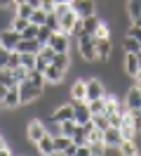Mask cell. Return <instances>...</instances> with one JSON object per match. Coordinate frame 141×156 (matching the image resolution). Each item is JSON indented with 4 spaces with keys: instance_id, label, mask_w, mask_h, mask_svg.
Listing matches in <instances>:
<instances>
[{
    "instance_id": "28",
    "label": "cell",
    "mask_w": 141,
    "mask_h": 156,
    "mask_svg": "<svg viewBox=\"0 0 141 156\" xmlns=\"http://www.w3.org/2000/svg\"><path fill=\"white\" fill-rule=\"evenodd\" d=\"M87 107H89V111H92V116H94V114H103V107H106V95H103V97L92 99V102H87Z\"/></svg>"
},
{
    "instance_id": "40",
    "label": "cell",
    "mask_w": 141,
    "mask_h": 156,
    "mask_svg": "<svg viewBox=\"0 0 141 156\" xmlns=\"http://www.w3.org/2000/svg\"><path fill=\"white\" fill-rule=\"evenodd\" d=\"M0 156H12V151L7 149V142H5V135L0 133Z\"/></svg>"
},
{
    "instance_id": "49",
    "label": "cell",
    "mask_w": 141,
    "mask_h": 156,
    "mask_svg": "<svg viewBox=\"0 0 141 156\" xmlns=\"http://www.w3.org/2000/svg\"><path fill=\"white\" fill-rule=\"evenodd\" d=\"M136 114H139V116H141V107H139V109H136Z\"/></svg>"
},
{
    "instance_id": "2",
    "label": "cell",
    "mask_w": 141,
    "mask_h": 156,
    "mask_svg": "<svg viewBox=\"0 0 141 156\" xmlns=\"http://www.w3.org/2000/svg\"><path fill=\"white\" fill-rule=\"evenodd\" d=\"M78 50L85 62H96V38L92 33H82L78 38Z\"/></svg>"
},
{
    "instance_id": "27",
    "label": "cell",
    "mask_w": 141,
    "mask_h": 156,
    "mask_svg": "<svg viewBox=\"0 0 141 156\" xmlns=\"http://www.w3.org/2000/svg\"><path fill=\"white\" fill-rule=\"evenodd\" d=\"M52 33H54V31L42 24V26H38V36H35V38H38V43H40V45H47V43H49V38H52Z\"/></svg>"
},
{
    "instance_id": "35",
    "label": "cell",
    "mask_w": 141,
    "mask_h": 156,
    "mask_svg": "<svg viewBox=\"0 0 141 156\" xmlns=\"http://www.w3.org/2000/svg\"><path fill=\"white\" fill-rule=\"evenodd\" d=\"M45 26H49V29H52V31H59V17H56L54 12H47Z\"/></svg>"
},
{
    "instance_id": "47",
    "label": "cell",
    "mask_w": 141,
    "mask_h": 156,
    "mask_svg": "<svg viewBox=\"0 0 141 156\" xmlns=\"http://www.w3.org/2000/svg\"><path fill=\"white\" fill-rule=\"evenodd\" d=\"M54 2H56V5H59V2H71V0H54Z\"/></svg>"
},
{
    "instance_id": "7",
    "label": "cell",
    "mask_w": 141,
    "mask_h": 156,
    "mask_svg": "<svg viewBox=\"0 0 141 156\" xmlns=\"http://www.w3.org/2000/svg\"><path fill=\"white\" fill-rule=\"evenodd\" d=\"M73 118V102H64V104H56L49 114V121L52 123H61V121H68Z\"/></svg>"
},
{
    "instance_id": "37",
    "label": "cell",
    "mask_w": 141,
    "mask_h": 156,
    "mask_svg": "<svg viewBox=\"0 0 141 156\" xmlns=\"http://www.w3.org/2000/svg\"><path fill=\"white\" fill-rule=\"evenodd\" d=\"M87 147H89L92 156H103V149H106V144H103V142H92V144H87Z\"/></svg>"
},
{
    "instance_id": "29",
    "label": "cell",
    "mask_w": 141,
    "mask_h": 156,
    "mask_svg": "<svg viewBox=\"0 0 141 156\" xmlns=\"http://www.w3.org/2000/svg\"><path fill=\"white\" fill-rule=\"evenodd\" d=\"M28 19H31V24H38V26H42V24H45V19H47V12L42 10V7H35V10L31 12V17H28Z\"/></svg>"
},
{
    "instance_id": "30",
    "label": "cell",
    "mask_w": 141,
    "mask_h": 156,
    "mask_svg": "<svg viewBox=\"0 0 141 156\" xmlns=\"http://www.w3.org/2000/svg\"><path fill=\"white\" fill-rule=\"evenodd\" d=\"M9 71H12V78H14V83H21V80H26V76H28V69L26 66H21V64H19V66H14V69H9Z\"/></svg>"
},
{
    "instance_id": "1",
    "label": "cell",
    "mask_w": 141,
    "mask_h": 156,
    "mask_svg": "<svg viewBox=\"0 0 141 156\" xmlns=\"http://www.w3.org/2000/svg\"><path fill=\"white\" fill-rule=\"evenodd\" d=\"M42 92H45L42 85H35V83L28 80V78H26V80H21V83H19V102H21V107L38 102V99L42 97Z\"/></svg>"
},
{
    "instance_id": "45",
    "label": "cell",
    "mask_w": 141,
    "mask_h": 156,
    "mask_svg": "<svg viewBox=\"0 0 141 156\" xmlns=\"http://www.w3.org/2000/svg\"><path fill=\"white\" fill-rule=\"evenodd\" d=\"M132 24H136V26H141V14H136V17L132 19Z\"/></svg>"
},
{
    "instance_id": "22",
    "label": "cell",
    "mask_w": 141,
    "mask_h": 156,
    "mask_svg": "<svg viewBox=\"0 0 141 156\" xmlns=\"http://www.w3.org/2000/svg\"><path fill=\"white\" fill-rule=\"evenodd\" d=\"M118 149H120V154H122V156H136V154H139L136 140H122Z\"/></svg>"
},
{
    "instance_id": "24",
    "label": "cell",
    "mask_w": 141,
    "mask_h": 156,
    "mask_svg": "<svg viewBox=\"0 0 141 156\" xmlns=\"http://www.w3.org/2000/svg\"><path fill=\"white\" fill-rule=\"evenodd\" d=\"M52 64L59 66V69H64V71H68V69H71V57H68V52H54Z\"/></svg>"
},
{
    "instance_id": "10",
    "label": "cell",
    "mask_w": 141,
    "mask_h": 156,
    "mask_svg": "<svg viewBox=\"0 0 141 156\" xmlns=\"http://www.w3.org/2000/svg\"><path fill=\"white\" fill-rule=\"evenodd\" d=\"M66 73H68V71L54 66L52 62H49V64H47V69L42 71V76H45V83H47V85H59V83L66 78Z\"/></svg>"
},
{
    "instance_id": "13",
    "label": "cell",
    "mask_w": 141,
    "mask_h": 156,
    "mask_svg": "<svg viewBox=\"0 0 141 156\" xmlns=\"http://www.w3.org/2000/svg\"><path fill=\"white\" fill-rule=\"evenodd\" d=\"M0 107H5V109H17V107H21V102H19V85H7L5 97L0 99Z\"/></svg>"
},
{
    "instance_id": "4",
    "label": "cell",
    "mask_w": 141,
    "mask_h": 156,
    "mask_svg": "<svg viewBox=\"0 0 141 156\" xmlns=\"http://www.w3.org/2000/svg\"><path fill=\"white\" fill-rule=\"evenodd\" d=\"M71 10L80 19H85V17H89V14H94L99 10V5H96V0H71Z\"/></svg>"
},
{
    "instance_id": "32",
    "label": "cell",
    "mask_w": 141,
    "mask_h": 156,
    "mask_svg": "<svg viewBox=\"0 0 141 156\" xmlns=\"http://www.w3.org/2000/svg\"><path fill=\"white\" fill-rule=\"evenodd\" d=\"M92 123H94V128H99V130H106V128L111 126L106 114H94V116H92Z\"/></svg>"
},
{
    "instance_id": "38",
    "label": "cell",
    "mask_w": 141,
    "mask_h": 156,
    "mask_svg": "<svg viewBox=\"0 0 141 156\" xmlns=\"http://www.w3.org/2000/svg\"><path fill=\"white\" fill-rule=\"evenodd\" d=\"M14 66H19V50H12V52H9L7 66H5V69H14Z\"/></svg>"
},
{
    "instance_id": "14",
    "label": "cell",
    "mask_w": 141,
    "mask_h": 156,
    "mask_svg": "<svg viewBox=\"0 0 141 156\" xmlns=\"http://www.w3.org/2000/svg\"><path fill=\"white\" fill-rule=\"evenodd\" d=\"M35 149H38V154H42V156H54L56 154L54 151V135H52V133H45V135L38 140Z\"/></svg>"
},
{
    "instance_id": "19",
    "label": "cell",
    "mask_w": 141,
    "mask_h": 156,
    "mask_svg": "<svg viewBox=\"0 0 141 156\" xmlns=\"http://www.w3.org/2000/svg\"><path fill=\"white\" fill-rule=\"evenodd\" d=\"M40 43H38V38H19V43H17V48L14 50H19V52H40Z\"/></svg>"
},
{
    "instance_id": "23",
    "label": "cell",
    "mask_w": 141,
    "mask_h": 156,
    "mask_svg": "<svg viewBox=\"0 0 141 156\" xmlns=\"http://www.w3.org/2000/svg\"><path fill=\"white\" fill-rule=\"evenodd\" d=\"M122 50H125V52H136V55H141V43L136 38H132V36L125 33V38H122Z\"/></svg>"
},
{
    "instance_id": "11",
    "label": "cell",
    "mask_w": 141,
    "mask_h": 156,
    "mask_svg": "<svg viewBox=\"0 0 141 156\" xmlns=\"http://www.w3.org/2000/svg\"><path fill=\"white\" fill-rule=\"evenodd\" d=\"M19 38H21V33L19 31H14L12 26H7V29H0V45L7 50H14L17 48Z\"/></svg>"
},
{
    "instance_id": "9",
    "label": "cell",
    "mask_w": 141,
    "mask_h": 156,
    "mask_svg": "<svg viewBox=\"0 0 141 156\" xmlns=\"http://www.w3.org/2000/svg\"><path fill=\"white\" fill-rule=\"evenodd\" d=\"M125 109L127 111H136V109L141 107V85L136 83V85H132L129 90H127V95H125Z\"/></svg>"
},
{
    "instance_id": "18",
    "label": "cell",
    "mask_w": 141,
    "mask_h": 156,
    "mask_svg": "<svg viewBox=\"0 0 141 156\" xmlns=\"http://www.w3.org/2000/svg\"><path fill=\"white\" fill-rule=\"evenodd\" d=\"M68 95H71L73 102H82L85 99V78H75L73 83H71V88H68Z\"/></svg>"
},
{
    "instance_id": "36",
    "label": "cell",
    "mask_w": 141,
    "mask_h": 156,
    "mask_svg": "<svg viewBox=\"0 0 141 156\" xmlns=\"http://www.w3.org/2000/svg\"><path fill=\"white\" fill-rule=\"evenodd\" d=\"M38 36V24H28L26 29L21 31V38H35Z\"/></svg>"
},
{
    "instance_id": "20",
    "label": "cell",
    "mask_w": 141,
    "mask_h": 156,
    "mask_svg": "<svg viewBox=\"0 0 141 156\" xmlns=\"http://www.w3.org/2000/svg\"><path fill=\"white\" fill-rule=\"evenodd\" d=\"M101 21L103 19L96 14V12L89 14V17H85V19H82V33H92V36H94V31L99 29V24H101Z\"/></svg>"
},
{
    "instance_id": "16",
    "label": "cell",
    "mask_w": 141,
    "mask_h": 156,
    "mask_svg": "<svg viewBox=\"0 0 141 156\" xmlns=\"http://www.w3.org/2000/svg\"><path fill=\"white\" fill-rule=\"evenodd\" d=\"M122 140H125V137H122V133H120L118 126H108L103 130V144L106 147H120Z\"/></svg>"
},
{
    "instance_id": "3",
    "label": "cell",
    "mask_w": 141,
    "mask_h": 156,
    "mask_svg": "<svg viewBox=\"0 0 141 156\" xmlns=\"http://www.w3.org/2000/svg\"><path fill=\"white\" fill-rule=\"evenodd\" d=\"M45 133H49L47 126H45V121H40V118H31V121H28V126H26V140L33 147L38 144V140L45 135Z\"/></svg>"
},
{
    "instance_id": "34",
    "label": "cell",
    "mask_w": 141,
    "mask_h": 156,
    "mask_svg": "<svg viewBox=\"0 0 141 156\" xmlns=\"http://www.w3.org/2000/svg\"><path fill=\"white\" fill-rule=\"evenodd\" d=\"M94 38H111V26H108L106 21H101L99 29L94 31Z\"/></svg>"
},
{
    "instance_id": "12",
    "label": "cell",
    "mask_w": 141,
    "mask_h": 156,
    "mask_svg": "<svg viewBox=\"0 0 141 156\" xmlns=\"http://www.w3.org/2000/svg\"><path fill=\"white\" fill-rule=\"evenodd\" d=\"M73 102V99H71ZM73 121L75 123H87V121H92V111H89V107H87V102H73Z\"/></svg>"
},
{
    "instance_id": "48",
    "label": "cell",
    "mask_w": 141,
    "mask_h": 156,
    "mask_svg": "<svg viewBox=\"0 0 141 156\" xmlns=\"http://www.w3.org/2000/svg\"><path fill=\"white\" fill-rule=\"evenodd\" d=\"M14 2H17V5H19V2H26V0H14Z\"/></svg>"
},
{
    "instance_id": "21",
    "label": "cell",
    "mask_w": 141,
    "mask_h": 156,
    "mask_svg": "<svg viewBox=\"0 0 141 156\" xmlns=\"http://www.w3.org/2000/svg\"><path fill=\"white\" fill-rule=\"evenodd\" d=\"M71 144H73V137L64 135V133H56V135H54V151H56V154H64Z\"/></svg>"
},
{
    "instance_id": "33",
    "label": "cell",
    "mask_w": 141,
    "mask_h": 156,
    "mask_svg": "<svg viewBox=\"0 0 141 156\" xmlns=\"http://www.w3.org/2000/svg\"><path fill=\"white\" fill-rule=\"evenodd\" d=\"M35 10V7H31V5H28V2H19L17 7H14V14H17V17H31V12Z\"/></svg>"
},
{
    "instance_id": "25",
    "label": "cell",
    "mask_w": 141,
    "mask_h": 156,
    "mask_svg": "<svg viewBox=\"0 0 141 156\" xmlns=\"http://www.w3.org/2000/svg\"><path fill=\"white\" fill-rule=\"evenodd\" d=\"M35 59H38L35 52H19V64L26 69H35Z\"/></svg>"
},
{
    "instance_id": "41",
    "label": "cell",
    "mask_w": 141,
    "mask_h": 156,
    "mask_svg": "<svg viewBox=\"0 0 141 156\" xmlns=\"http://www.w3.org/2000/svg\"><path fill=\"white\" fill-rule=\"evenodd\" d=\"M75 156H92V151H89V147H87V144H78Z\"/></svg>"
},
{
    "instance_id": "6",
    "label": "cell",
    "mask_w": 141,
    "mask_h": 156,
    "mask_svg": "<svg viewBox=\"0 0 141 156\" xmlns=\"http://www.w3.org/2000/svg\"><path fill=\"white\" fill-rule=\"evenodd\" d=\"M47 45L54 50V52H68V50H71V36L64 33V31H54Z\"/></svg>"
},
{
    "instance_id": "44",
    "label": "cell",
    "mask_w": 141,
    "mask_h": 156,
    "mask_svg": "<svg viewBox=\"0 0 141 156\" xmlns=\"http://www.w3.org/2000/svg\"><path fill=\"white\" fill-rule=\"evenodd\" d=\"M28 5H31V7H40V5H42V0H26Z\"/></svg>"
},
{
    "instance_id": "46",
    "label": "cell",
    "mask_w": 141,
    "mask_h": 156,
    "mask_svg": "<svg viewBox=\"0 0 141 156\" xmlns=\"http://www.w3.org/2000/svg\"><path fill=\"white\" fill-rule=\"evenodd\" d=\"M134 78H136V83H141V69H139V73H136Z\"/></svg>"
},
{
    "instance_id": "43",
    "label": "cell",
    "mask_w": 141,
    "mask_h": 156,
    "mask_svg": "<svg viewBox=\"0 0 141 156\" xmlns=\"http://www.w3.org/2000/svg\"><path fill=\"white\" fill-rule=\"evenodd\" d=\"M0 7H9V10H14L17 2H14V0H0Z\"/></svg>"
},
{
    "instance_id": "39",
    "label": "cell",
    "mask_w": 141,
    "mask_h": 156,
    "mask_svg": "<svg viewBox=\"0 0 141 156\" xmlns=\"http://www.w3.org/2000/svg\"><path fill=\"white\" fill-rule=\"evenodd\" d=\"M9 52H12V50H7V48H2V45H0V69L7 66V57H9Z\"/></svg>"
},
{
    "instance_id": "42",
    "label": "cell",
    "mask_w": 141,
    "mask_h": 156,
    "mask_svg": "<svg viewBox=\"0 0 141 156\" xmlns=\"http://www.w3.org/2000/svg\"><path fill=\"white\" fill-rule=\"evenodd\" d=\"M45 12H54V7H56V2L54 0H42V5H40Z\"/></svg>"
},
{
    "instance_id": "31",
    "label": "cell",
    "mask_w": 141,
    "mask_h": 156,
    "mask_svg": "<svg viewBox=\"0 0 141 156\" xmlns=\"http://www.w3.org/2000/svg\"><path fill=\"white\" fill-rule=\"evenodd\" d=\"M28 24H31V19H26V17H17V14H14V17H12V24H9V26H12L14 31H19V33H21V31L26 29Z\"/></svg>"
},
{
    "instance_id": "15",
    "label": "cell",
    "mask_w": 141,
    "mask_h": 156,
    "mask_svg": "<svg viewBox=\"0 0 141 156\" xmlns=\"http://www.w3.org/2000/svg\"><path fill=\"white\" fill-rule=\"evenodd\" d=\"M113 55L111 38H96V62H108Z\"/></svg>"
},
{
    "instance_id": "5",
    "label": "cell",
    "mask_w": 141,
    "mask_h": 156,
    "mask_svg": "<svg viewBox=\"0 0 141 156\" xmlns=\"http://www.w3.org/2000/svg\"><path fill=\"white\" fill-rule=\"evenodd\" d=\"M106 95V88H103V83L99 78H87L85 80V99L87 102H92L96 97H103Z\"/></svg>"
},
{
    "instance_id": "17",
    "label": "cell",
    "mask_w": 141,
    "mask_h": 156,
    "mask_svg": "<svg viewBox=\"0 0 141 156\" xmlns=\"http://www.w3.org/2000/svg\"><path fill=\"white\" fill-rule=\"evenodd\" d=\"M75 21H78V14H75L73 10H66L64 14L59 17V31H64V33H68V36H71Z\"/></svg>"
},
{
    "instance_id": "26",
    "label": "cell",
    "mask_w": 141,
    "mask_h": 156,
    "mask_svg": "<svg viewBox=\"0 0 141 156\" xmlns=\"http://www.w3.org/2000/svg\"><path fill=\"white\" fill-rule=\"evenodd\" d=\"M125 12H127V17L132 21L136 14H141V0H127L125 2Z\"/></svg>"
},
{
    "instance_id": "8",
    "label": "cell",
    "mask_w": 141,
    "mask_h": 156,
    "mask_svg": "<svg viewBox=\"0 0 141 156\" xmlns=\"http://www.w3.org/2000/svg\"><path fill=\"white\" fill-rule=\"evenodd\" d=\"M122 69H125V73L127 76H136L141 69V55H136V52H125V59H122Z\"/></svg>"
}]
</instances>
